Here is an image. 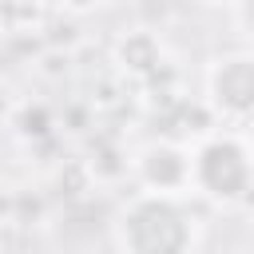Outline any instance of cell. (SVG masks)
Segmentation results:
<instances>
[{"label":"cell","mask_w":254,"mask_h":254,"mask_svg":"<svg viewBox=\"0 0 254 254\" xmlns=\"http://www.w3.org/2000/svg\"><path fill=\"white\" fill-rule=\"evenodd\" d=\"M234 20L242 24V32H250V36H254V4H242V8H234Z\"/></svg>","instance_id":"obj_6"},{"label":"cell","mask_w":254,"mask_h":254,"mask_svg":"<svg viewBox=\"0 0 254 254\" xmlns=\"http://www.w3.org/2000/svg\"><path fill=\"white\" fill-rule=\"evenodd\" d=\"M111 238L119 254H194L198 250V218L175 194H131L115 222Z\"/></svg>","instance_id":"obj_1"},{"label":"cell","mask_w":254,"mask_h":254,"mask_svg":"<svg viewBox=\"0 0 254 254\" xmlns=\"http://www.w3.org/2000/svg\"><path fill=\"white\" fill-rule=\"evenodd\" d=\"M131 171L147 194H175L183 198L190 190V147L175 139H155L135 151Z\"/></svg>","instance_id":"obj_4"},{"label":"cell","mask_w":254,"mask_h":254,"mask_svg":"<svg viewBox=\"0 0 254 254\" xmlns=\"http://www.w3.org/2000/svg\"><path fill=\"white\" fill-rule=\"evenodd\" d=\"M206 107L222 119H254V52H222L210 60Z\"/></svg>","instance_id":"obj_3"},{"label":"cell","mask_w":254,"mask_h":254,"mask_svg":"<svg viewBox=\"0 0 254 254\" xmlns=\"http://www.w3.org/2000/svg\"><path fill=\"white\" fill-rule=\"evenodd\" d=\"M190 190L222 206L246 202L254 194V143L230 131L206 135L190 151Z\"/></svg>","instance_id":"obj_2"},{"label":"cell","mask_w":254,"mask_h":254,"mask_svg":"<svg viewBox=\"0 0 254 254\" xmlns=\"http://www.w3.org/2000/svg\"><path fill=\"white\" fill-rule=\"evenodd\" d=\"M115 56H119V64H123L127 71L147 75V71L159 67V60H163V44H159V36H151L147 28H131V32L119 40Z\"/></svg>","instance_id":"obj_5"}]
</instances>
